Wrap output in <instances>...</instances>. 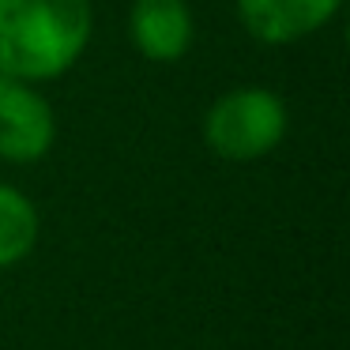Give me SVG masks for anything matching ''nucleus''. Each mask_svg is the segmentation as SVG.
Listing matches in <instances>:
<instances>
[{
	"label": "nucleus",
	"instance_id": "39448f33",
	"mask_svg": "<svg viewBox=\"0 0 350 350\" xmlns=\"http://www.w3.org/2000/svg\"><path fill=\"white\" fill-rule=\"evenodd\" d=\"M196 16L189 0H132L129 42L139 57L154 64H177L192 49Z\"/></svg>",
	"mask_w": 350,
	"mask_h": 350
},
{
	"label": "nucleus",
	"instance_id": "20e7f679",
	"mask_svg": "<svg viewBox=\"0 0 350 350\" xmlns=\"http://www.w3.org/2000/svg\"><path fill=\"white\" fill-rule=\"evenodd\" d=\"M342 0H237V19L260 46H294L320 34Z\"/></svg>",
	"mask_w": 350,
	"mask_h": 350
},
{
	"label": "nucleus",
	"instance_id": "f03ea898",
	"mask_svg": "<svg viewBox=\"0 0 350 350\" xmlns=\"http://www.w3.org/2000/svg\"><path fill=\"white\" fill-rule=\"evenodd\" d=\"M290 113L271 87H234L204 117V139L226 162H256L286 139Z\"/></svg>",
	"mask_w": 350,
	"mask_h": 350
},
{
	"label": "nucleus",
	"instance_id": "423d86ee",
	"mask_svg": "<svg viewBox=\"0 0 350 350\" xmlns=\"http://www.w3.org/2000/svg\"><path fill=\"white\" fill-rule=\"evenodd\" d=\"M38 241V211L19 189L0 181V271L31 256Z\"/></svg>",
	"mask_w": 350,
	"mask_h": 350
},
{
	"label": "nucleus",
	"instance_id": "7ed1b4c3",
	"mask_svg": "<svg viewBox=\"0 0 350 350\" xmlns=\"http://www.w3.org/2000/svg\"><path fill=\"white\" fill-rule=\"evenodd\" d=\"M57 139V113L38 83L0 72V159L31 166L46 159Z\"/></svg>",
	"mask_w": 350,
	"mask_h": 350
},
{
	"label": "nucleus",
	"instance_id": "f257e3e1",
	"mask_svg": "<svg viewBox=\"0 0 350 350\" xmlns=\"http://www.w3.org/2000/svg\"><path fill=\"white\" fill-rule=\"evenodd\" d=\"M94 31L91 0H0V72L49 83L76 68Z\"/></svg>",
	"mask_w": 350,
	"mask_h": 350
}]
</instances>
